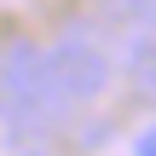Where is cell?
Wrapping results in <instances>:
<instances>
[{"mask_svg": "<svg viewBox=\"0 0 156 156\" xmlns=\"http://www.w3.org/2000/svg\"><path fill=\"white\" fill-rule=\"evenodd\" d=\"M0 81L12 93V110H41V116H69L75 98L58 87V69H52V46L41 41H12L0 52Z\"/></svg>", "mask_w": 156, "mask_h": 156, "instance_id": "cell-1", "label": "cell"}, {"mask_svg": "<svg viewBox=\"0 0 156 156\" xmlns=\"http://www.w3.org/2000/svg\"><path fill=\"white\" fill-rule=\"evenodd\" d=\"M116 52L93 35V29H64L52 41V69H58V87L75 98V104H93L110 81H116Z\"/></svg>", "mask_w": 156, "mask_h": 156, "instance_id": "cell-2", "label": "cell"}, {"mask_svg": "<svg viewBox=\"0 0 156 156\" xmlns=\"http://www.w3.org/2000/svg\"><path fill=\"white\" fill-rule=\"evenodd\" d=\"M98 17H104L116 35H133V29H156V0H98Z\"/></svg>", "mask_w": 156, "mask_h": 156, "instance_id": "cell-3", "label": "cell"}, {"mask_svg": "<svg viewBox=\"0 0 156 156\" xmlns=\"http://www.w3.org/2000/svg\"><path fill=\"white\" fill-rule=\"evenodd\" d=\"M133 151H139V156H156V127H145V133L133 139Z\"/></svg>", "mask_w": 156, "mask_h": 156, "instance_id": "cell-4", "label": "cell"}]
</instances>
